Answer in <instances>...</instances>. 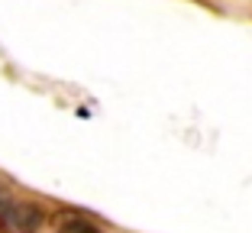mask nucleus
I'll return each instance as SVG.
<instances>
[{"label":"nucleus","mask_w":252,"mask_h":233,"mask_svg":"<svg viewBox=\"0 0 252 233\" xmlns=\"http://www.w3.org/2000/svg\"><path fill=\"white\" fill-rule=\"evenodd\" d=\"M55 233H104V227L78 211H59L55 214Z\"/></svg>","instance_id":"f03ea898"},{"label":"nucleus","mask_w":252,"mask_h":233,"mask_svg":"<svg viewBox=\"0 0 252 233\" xmlns=\"http://www.w3.org/2000/svg\"><path fill=\"white\" fill-rule=\"evenodd\" d=\"M0 224L10 233H36L45 224V211L36 201H0Z\"/></svg>","instance_id":"f257e3e1"}]
</instances>
